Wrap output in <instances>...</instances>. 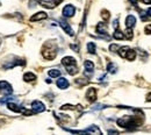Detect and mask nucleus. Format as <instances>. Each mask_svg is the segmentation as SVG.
Returning a JSON list of instances; mask_svg holds the SVG:
<instances>
[{
	"instance_id": "nucleus-1",
	"label": "nucleus",
	"mask_w": 151,
	"mask_h": 135,
	"mask_svg": "<svg viewBox=\"0 0 151 135\" xmlns=\"http://www.w3.org/2000/svg\"><path fill=\"white\" fill-rule=\"evenodd\" d=\"M0 93L1 95H12L13 93V87L9 83H7L6 80H0Z\"/></svg>"
},
{
	"instance_id": "nucleus-2",
	"label": "nucleus",
	"mask_w": 151,
	"mask_h": 135,
	"mask_svg": "<svg viewBox=\"0 0 151 135\" xmlns=\"http://www.w3.org/2000/svg\"><path fill=\"white\" fill-rule=\"evenodd\" d=\"M96 32L102 35V38L106 40H111V36L107 34V25L105 22H99L98 26H96Z\"/></svg>"
},
{
	"instance_id": "nucleus-3",
	"label": "nucleus",
	"mask_w": 151,
	"mask_h": 135,
	"mask_svg": "<svg viewBox=\"0 0 151 135\" xmlns=\"http://www.w3.org/2000/svg\"><path fill=\"white\" fill-rule=\"evenodd\" d=\"M58 23H59V26L63 28V30H64L68 35H70V36H73V35H75V32L72 30V28L70 27V25H69L65 20L60 19L59 21H58Z\"/></svg>"
},
{
	"instance_id": "nucleus-4",
	"label": "nucleus",
	"mask_w": 151,
	"mask_h": 135,
	"mask_svg": "<svg viewBox=\"0 0 151 135\" xmlns=\"http://www.w3.org/2000/svg\"><path fill=\"white\" fill-rule=\"evenodd\" d=\"M84 66H85V76H87V77H91L92 75H93V71H94V64H93V62H91V61H85L84 62Z\"/></svg>"
},
{
	"instance_id": "nucleus-5",
	"label": "nucleus",
	"mask_w": 151,
	"mask_h": 135,
	"mask_svg": "<svg viewBox=\"0 0 151 135\" xmlns=\"http://www.w3.org/2000/svg\"><path fill=\"white\" fill-rule=\"evenodd\" d=\"M62 13H63V17H65V18H72L76 13L75 6H72V5H66V6L63 8Z\"/></svg>"
},
{
	"instance_id": "nucleus-6",
	"label": "nucleus",
	"mask_w": 151,
	"mask_h": 135,
	"mask_svg": "<svg viewBox=\"0 0 151 135\" xmlns=\"http://www.w3.org/2000/svg\"><path fill=\"white\" fill-rule=\"evenodd\" d=\"M42 54H43V57L47 58V59H54V58L56 57L57 51L55 48H49V49L44 48V50H43Z\"/></svg>"
},
{
	"instance_id": "nucleus-7",
	"label": "nucleus",
	"mask_w": 151,
	"mask_h": 135,
	"mask_svg": "<svg viewBox=\"0 0 151 135\" xmlns=\"http://www.w3.org/2000/svg\"><path fill=\"white\" fill-rule=\"evenodd\" d=\"M32 108H33V111L35 113H41V112H43L45 110V106L43 105V103H41L38 100H35V101L32 103Z\"/></svg>"
},
{
	"instance_id": "nucleus-8",
	"label": "nucleus",
	"mask_w": 151,
	"mask_h": 135,
	"mask_svg": "<svg viewBox=\"0 0 151 135\" xmlns=\"http://www.w3.org/2000/svg\"><path fill=\"white\" fill-rule=\"evenodd\" d=\"M86 98H87V100L91 101V103H93V101L96 100V90H95L94 87H90V89L87 90V92H86Z\"/></svg>"
},
{
	"instance_id": "nucleus-9",
	"label": "nucleus",
	"mask_w": 151,
	"mask_h": 135,
	"mask_svg": "<svg viewBox=\"0 0 151 135\" xmlns=\"http://www.w3.org/2000/svg\"><path fill=\"white\" fill-rule=\"evenodd\" d=\"M57 86L59 87V89H62V90H65V89H68L69 87V82H68V79L64 77H60L58 78V80H57Z\"/></svg>"
},
{
	"instance_id": "nucleus-10",
	"label": "nucleus",
	"mask_w": 151,
	"mask_h": 135,
	"mask_svg": "<svg viewBox=\"0 0 151 135\" xmlns=\"http://www.w3.org/2000/svg\"><path fill=\"white\" fill-rule=\"evenodd\" d=\"M47 18H48V14L45 12H37L30 18V21H40V20H44Z\"/></svg>"
},
{
	"instance_id": "nucleus-11",
	"label": "nucleus",
	"mask_w": 151,
	"mask_h": 135,
	"mask_svg": "<svg viewBox=\"0 0 151 135\" xmlns=\"http://www.w3.org/2000/svg\"><path fill=\"white\" fill-rule=\"evenodd\" d=\"M135 25H136V18L134 15H132V14L128 15L126 18V26H127V28H132Z\"/></svg>"
},
{
	"instance_id": "nucleus-12",
	"label": "nucleus",
	"mask_w": 151,
	"mask_h": 135,
	"mask_svg": "<svg viewBox=\"0 0 151 135\" xmlns=\"http://www.w3.org/2000/svg\"><path fill=\"white\" fill-rule=\"evenodd\" d=\"M84 132H85V134H101V131L96 126H94V125L88 127V128H86Z\"/></svg>"
},
{
	"instance_id": "nucleus-13",
	"label": "nucleus",
	"mask_w": 151,
	"mask_h": 135,
	"mask_svg": "<svg viewBox=\"0 0 151 135\" xmlns=\"http://www.w3.org/2000/svg\"><path fill=\"white\" fill-rule=\"evenodd\" d=\"M62 64L65 65V66H68V65L77 64V62H76V59L73 57H71V56H66V57H64L63 59H62Z\"/></svg>"
},
{
	"instance_id": "nucleus-14",
	"label": "nucleus",
	"mask_w": 151,
	"mask_h": 135,
	"mask_svg": "<svg viewBox=\"0 0 151 135\" xmlns=\"http://www.w3.org/2000/svg\"><path fill=\"white\" fill-rule=\"evenodd\" d=\"M7 107H8V110H11V111H13L15 113H19V112H21V110H22L19 105H17L14 103H8L7 104Z\"/></svg>"
},
{
	"instance_id": "nucleus-15",
	"label": "nucleus",
	"mask_w": 151,
	"mask_h": 135,
	"mask_svg": "<svg viewBox=\"0 0 151 135\" xmlns=\"http://www.w3.org/2000/svg\"><path fill=\"white\" fill-rule=\"evenodd\" d=\"M66 71H68V74H69V75L75 76L76 74H78V68H77V65H76V64L68 65V66H66Z\"/></svg>"
},
{
	"instance_id": "nucleus-16",
	"label": "nucleus",
	"mask_w": 151,
	"mask_h": 135,
	"mask_svg": "<svg viewBox=\"0 0 151 135\" xmlns=\"http://www.w3.org/2000/svg\"><path fill=\"white\" fill-rule=\"evenodd\" d=\"M35 78H36V76L32 72H27V74L23 75V80L24 82H33V80H35Z\"/></svg>"
},
{
	"instance_id": "nucleus-17",
	"label": "nucleus",
	"mask_w": 151,
	"mask_h": 135,
	"mask_svg": "<svg viewBox=\"0 0 151 135\" xmlns=\"http://www.w3.org/2000/svg\"><path fill=\"white\" fill-rule=\"evenodd\" d=\"M107 71H108L109 74H115V72L117 71V65H116L115 63H108V65H107Z\"/></svg>"
},
{
	"instance_id": "nucleus-18",
	"label": "nucleus",
	"mask_w": 151,
	"mask_h": 135,
	"mask_svg": "<svg viewBox=\"0 0 151 135\" xmlns=\"http://www.w3.org/2000/svg\"><path fill=\"white\" fill-rule=\"evenodd\" d=\"M130 48L129 47H121L120 49H119V54H120V56L122 58H126V56H127V53H128V50H129Z\"/></svg>"
},
{
	"instance_id": "nucleus-19",
	"label": "nucleus",
	"mask_w": 151,
	"mask_h": 135,
	"mask_svg": "<svg viewBox=\"0 0 151 135\" xmlns=\"http://www.w3.org/2000/svg\"><path fill=\"white\" fill-rule=\"evenodd\" d=\"M48 75H49L51 78H57L60 76V71L57 70V69H51V70L48 71Z\"/></svg>"
},
{
	"instance_id": "nucleus-20",
	"label": "nucleus",
	"mask_w": 151,
	"mask_h": 135,
	"mask_svg": "<svg viewBox=\"0 0 151 135\" xmlns=\"http://www.w3.org/2000/svg\"><path fill=\"white\" fill-rule=\"evenodd\" d=\"M113 38L116 40H123L124 39V34H123V32H121L119 29H115V32H114L113 34Z\"/></svg>"
},
{
	"instance_id": "nucleus-21",
	"label": "nucleus",
	"mask_w": 151,
	"mask_h": 135,
	"mask_svg": "<svg viewBox=\"0 0 151 135\" xmlns=\"http://www.w3.org/2000/svg\"><path fill=\"white\" fill-rule=\"evenodd\" d=\"M96 47H95V44L93 42H88L87 43V51L90 53V54H95L96 51Z\"/></svg>"
},
{
	"instance_id": "nucleus-22",
	"label": "nucleus",
	"mask_w": 151,
	"mask_h": 135,
	"mask_svg": "<svg viewBox=\"0 0 151 135\" xmlns=\"http://www.w3.org/2000/svg\"><path fill=\"white\" fill-rule=\"evenodd\" d=\"M135 57H136V51H135V50H132V49H129V50H128V53H127L126 58H127V59H129V61H134Z\"/></svg>"
},
{
	"instance_id": "nucleus-23",
	"label": "nucleus",
	"mask_w": 151,
	"mask_h": 135,
	"mask_svg": "<svg viewBox=\"0 0 151 135\" xmlns=\"http://www.w3.org/2000/svg\"><path fill=\"white\" fill-rule=\"evenodd\" d=\"M134 36V33H132V28H127V30L124 32V38H127L128 40H132Z\"/></svg>"
},
{
	"instance_id": "nucleus-24",
	"label": "nucleus",
	"mask_w": 151,
	"mask_h": 135,
	"mask_svg": "<svg viewBox=\"0 0 151 135\" xmlns=\"http://www.w3.org/2000/svg\"><path fill=\"white\" fill-rule=\"evenodd\" d=\"M119 49H120V47H119L117 44H111V45H109V50H111V51H113V53L119 51Z\"/></svg>"
},
{
	"instance_id": "nucleus-25",
	"label": "nucleus",
	"mask_w": 151,
	"mask_h": 135,
	"mask_svg": "<svg viewBox=\"0 0 151 135\" xmlns=\"http://www.w3.org/2000/svg\"><path fill=\"white\" fill-rule=\"evenodd\" d=\"M101 17L104 18L105 20H108L109 19V13L107 12V11H102V13H101Z\"/></svg>"
},
{
	"instance_id": "nucleus-26",
	"label": "nucleus",
	"mask_w": 151,
	"mask_h": 135,
	"mask_svg": "<svg viewBox=\"0 0 151 135\" xmlns=\"http://www.w3.org/2000/svg\"><path fill=\"white\" fill-rule=\"evenodd\" d=\"M113 27L115 28V29H117V27H119V20H114L113 21Z\"/></svg>"
},
{
	"instance_id": "nucleus-27",
	"label": "nucleus",
	"mask_w": 151,
	"mask_h": 135,
	"mask_svg": "<svg viewBox=\"0 0 151 135\" xmlns=\"http://www.w3.org/2000/svg\"><path fill=\"white\" fill-rule=\"evenodd\" d=\"M145 32H147V34H151V25L145 27Z\"/></svg>"
},
{
	"instance_id": "nucleus-28",
	"label": "nucleus",
	"mask_w": 151,
	"mask_h": 135,
	"mask_svg": "<svg viewBox=\"0 0 151 135\" xmlns=\"http://www.w3.org/2000/svg\"><path fill=\"white\" fill-rule=\"evenodd\" d=\"M70 47H71V49H73L75 51H79V47H78V45H75V44H71Z\"/></svg>"
},
{
	"instance_id": "nucleus-29",
	"label": "nucleus",
	"mask_w": 151,
	"mask_h": 135,
	"mask_svg": "<svg viewBox=\"0 0 151 135\" xmlns=\"http://www.w3.org/2000/svg\"><path fill=\"white\" fill-rule=\"evenodd\" d=\"M147 14H148V17H151V7L147 11Z\"/></svg>"
},
{
	"instance_id": "nucleus-30",
	"label": "nucleus",
	"mask_w": 151,
	"mask_h": 135,
	"mask_svg": "<svg viewBox=\"0 0 151 135\" xmlns=\"http://www.w3.org/2000/svg\"><path fill=\"white\" fill-rule=\"evenodd\" d=\"M147 100H148V101H151V93L149 95V96H148V98H147Z\"/></svg>"
}]
</instances>
